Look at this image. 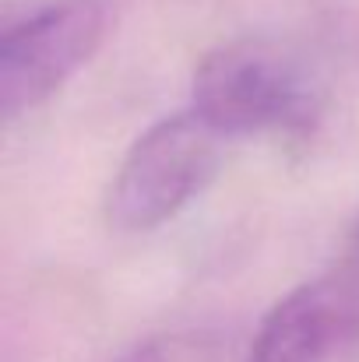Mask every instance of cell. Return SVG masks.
<instances>
[{"label": "cell", "instance_id": "1", "mask_svg": "<svg viewBox=\"0 0 359 362\" xmlns=\"http://www.w3.org/2000/svg\"><path fill=\"white\" fill-rule=\"evenodd\" d=\"M194 113L222 137H307L324 99L310 71L268 39H233L201 57L190 81Z\"/></svg>", "mask_w": 359, "mask_h": 362}, {"label": "cell", "instance_id": "2", "mask_svg": "<svg viewBox=\"0 0 359 362\" xmlns=\"http://www.w3.org/2000/svg\"><path fill=\"white\" fill-rule=\"evenodd\" d=\"M222 134L194 110L152 123L123 155L106 194V218L120 233H152L176 218L219 173Z\"/></svg>", "mask_w": 359, "mask_h": 362}, {"label": "cell", "instance_id": "3", "mask_svg": "<svg viewBox=\"0 0 359 362\" xmlns=\"http://www.w3.org/2000/svg\"><path fill=\"white\" fill-rule=\"evenodd\" d=\"M106 0H60L0 35V113L18 120L53 99L103 46Z\"/></svg>", "mask_w": 359, "mask_h": 362}, {"label": "cell", "instance_id": "4", "mask_svg": "<svg viewBox=\"0 0 359 362\" xmlns=\"http://www.w3.org/2000/svg\"><path fill=\"white\" fill-rule=\"evenodd\" d=\"M359 341V296L328 267L261 320L246 362H331Z\"/></svg>", "mask_w": 359, "mask_h": 362}, {"label": "cell", "instance_id": "5", "mask_svg": "<svg viewBox=\"0 0 359 362\" xmlns=\"http://www.w3.org/2000/svg\"><path fill=\"white\" fill-rule=\"evenodd\" d=\"M120 362H229V345L219 334L180 331V334L148 338L144 345L130 349Z\"/></svg>", "mask_w": 359, "mask_h": 362}, {"label": "cell", "instance_id": "6", "mask_svg": "<svg viewBox=\"0 0 359 362\" xmlns=\"http://www.w3.org/2000/svg\"><path fill=\"white\" fill-rule=\"evenodd\" d=\"M338 260H342L349 271H356L359 274V218H356V226L349 229V236H346V246H342Z\"/></svg>", "mask_w": 359, "mask_h": 362}]
</instances>
